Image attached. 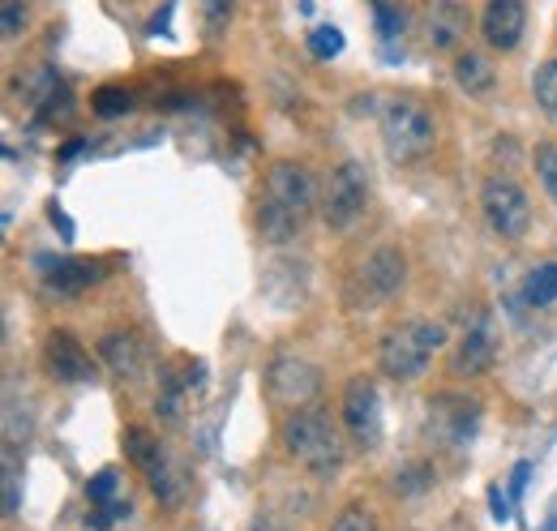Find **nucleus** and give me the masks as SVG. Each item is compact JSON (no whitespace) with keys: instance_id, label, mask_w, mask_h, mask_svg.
Instances as JSON below:
<instances>
[{"instance_id":"ddd939ff","label":"nucleus","mask_w":557,"mask_h":531,"mask_svg":"<svg viewBox=\"0 0 557 531\" xmlns=\"http://www.w3.org/2000/svg\"><path fill=\"white\" fill-rule=\"evenodd\" d=\"M44 270V287L52 292V296H82L86 287H95L99 283V262H90V258H44L39 262Z\"/></svg>"},{"instance_id":"0eeeda50","label":"nucleus","mask_w":557,"mask_h":531,"mask_svg":"<svg viewBox=\"0 0 557 531\" xmlns=\"http://www.w3.org/2000/svg\"><path fill=\"white\" fill-rule=\"evenodd\" d=\"M481 210H485L488 227L506 240H519L532 227V198L523 194L515 176H488L481 189Z\"/></svg>"},{"instance_id":"4468645a","label":"nucleus","mask_w":557,"mask_h":531,"mask_svg":"<svg viewBox=\"0 0 557 531\" xmlns=\"http://www.w3.org/2000/svg\"><path fill=\"white\" fill-rule=\"evenodd\" d=\"M523 26H528L523 0H493L485 9V17H481L488 48H497V52H515L519 39H523Z\"/></svg>"},{"instance_id":"39448f33","label":"nucleus","mask_w":557,"mask_h":531,"mask_svg":"<svg viewBox=\"0 0 557 531\" xmlns=\"http://www.w3.org/2000/svg\"><path fill=\"white\" fill-rule=\"evenodd\" d=\"M364 210H369V172L364 163L344 159L322 189V219L331 232H348L364 219Z\"/></svg>"},{"instance_id":"7ed1b4c3","label":"nucleus","mask_w":557,"mask_h":531,"mask_svg":"<svg viewBox=\"0 0 557 531\" xmlns=\"http://www.w3.org/2000/svg\"><path fill=\"white\" fill-rule=\"evenodd\" d=\"M442 347H446V326H437V322H399V326H391L382 334L377 365L395 382H417Z\"/></svg>"},{"instance_id":"412c9836","label":"nucleus","mask_w":557,"mask_h":531,"mask_svg":"<svg viewBox=\"0 0 557 531\" xmlns=\"http://www.w3.org/2000/svg\"><path fill=\"white\" fill-rule=\"evenodd\" d=\"M90 108H95V116L112 121V116H125V112L134 108V95H129L125 86H99V90L90 95Z\"/></svg>"},{"instance_id":"1a4fd4ad","label":"nucleus","mask_w":557,"mask_h":531,"mask_svg":"<svg viewBox=\"0 0 557 531\" xmlns=\"http://www.w3.org/2000/svg\"><path fill=\"white\" fill-rule=\"evenodd\" d=\"M44 365L61 386H90L95 382V360L70 331H52L44 343Z\"/></svg>"},{"instance_id":"6e6552de","label":"nucleus","mask_w":557,"mask_h":531,"mask_svg":"<svg viewBox=\"0 0 557 531\" xmlns=\"http://www.w3.org/2000/svg\"><path fill=\"white\" fill-rule=\"evenodd\" d=\"M339 416H344V429L360 450H373L382 442V398H377V386L369 378H351L344 386Z\"/></svg>"},{"instance_id":"473e14b6","label":"nucleus","mask_w":557,"mask_h":531,"mask_svg":"<svg viewBox=\"0 0 557 531\" xmlns=\"http://www.w3.org/2000/svg\"><path fill=\"white\" fill-rule=\"evenodd\" d=\"M545 531H557V523H549V528H545Z\"/></svg>"},{"instance_id":"f03ea898","label":"nucleus","mask_w":557,"mask_h":531,"mask_svg":"<svg viewBox=\"0 0 557 531\" xmlns=\"http://www.w3.org/2000/svg\"><path fill=\"white\" fill-rule=\"evenodd\" d=\"M278 437H283L287 459L309 467L313 476H335V471L344 467V459H348L344 433H339V424L331 420V411H322V407L287 411L283 424H278Z\"/></svg>"},{"instance_id":"b1692460","label":"nucleus","mask_w":557,"mask_h":531,"mask_svg":"<svg viewBox=\"0 0 557 531\" xmlns=\"http://www.w3.org/2000/svg\"><path fill=\"white\" fill-rule=\"evenodd\" d=\"M532 163H536L541 189L557 201V141H541V146H536V155H532Z\"/></svg>"},{"instance_id":"a878e982","label":"nucleus","mask_w":557,"mask_h":531,"mask_svg":"<svg viewBox=\"0 0 557 531\" xmlns=\"http://www.w3.org/2000/svg\"><path fill=\"white\" fill-rule=\"evenodd\" d=\"M309 52H313V57H322V61H331V57H339V52H344V35H339L335 26H318V30L309 35Z\"/></svg>"},{"instance_id":"cd10ccee","label":"nucleus","mask_w":557,"mask_h":531,"mask_svg":"<svg viewBox=\"0 0 557 531\" xmlns=\"http://www.w3.org/2000/svg\"><path fill=\"white\" fill-rule=\"evenodd\" d=\"M22 26H26V4L4 0V4H0V35H4V39H17Z\"/></svg>"},{"instance_id":"f8f14e48","label":"nucleus","mask_w":557,"mask_h":531,"mask_svg":"<svg viewBox=\"0 0 557 531\" xmlns=\"http://www.w3.org/2000/svg\"><path fill=\"white\" fill-rule=\"evenodd\" d=\"M99 356H103V365H108L121 382H141V378H146L150 351H146V343H141L134 331H108L99 338Z\"/></svg>"},{"instance_id":"2eb2a0df","label":"nucleus","mask_w":557,"mask_h":531,"mask_svg":"<svg viewBox=\"0 0 557 531\" xmlns=\"http://www.w3.org/2000/svg\"><path fill=\"white\" fill-rule=\"evenodd\" d=\"M146 484H150V493H154L163 506H181L185 493H189V471L163 450L154 464L146 467Z\"/></svg>"},{"instance_id":"aec40b11","label":"nucleus","mask_w":557,"mask_h":531,"mask_svg":"<svg viewBox=\"0 0 557 531\" xmlns=\"http://www.w3.org/2000/svg\"><path fill=\"white\" fill-rule=\"evenodd\" d=\"M125 450H129V459L146 471V467L154 464V459H159L168 446H163V442H159L150 429H125Z\"/></svg>"},{"instance_id":"9b49d317","label":"nucleus","mask_w":557,"mask_h":531,"mask_svg":"<svg viewBox=\"0 0 557 531\" xmlns=\"http://www.w3.org/2000/svg\"><path fill=\"white\" fill-rule=\"evenodd\" d=\"M493 360H497V331H493L488 313H481V318L463 331V338H459V347H455V356H450V369H455L459 378H476V373H485Z\"/></svg>"},{"instance_id":"a211bd4d","label":"nucleus","mask_w":557,"mask_h":531,"mask_svg":"<svg viewBox=\"0 0 557 531\" xmlns=\"http://www.w3.org/2000/svg\"><path fill=\"white\" fill-rule=\"evenodd\" d=\"M523 300L536 305V309L554 305L557 300V262H541L532 274H528V283H523Z\"/></svg>"},{"instance_id":"393cba45","label":"nucleus","mask_w":557,"mask_h":531,"mask_svg":"<svg viewBox=\"0 0 557 531\" xmlns=\"http://www.w3.org/2000/svg\"><path fill=\"white\" fill-rule=\"evenodd\" d=\"M331 531H377V519H373V510H369V506L351 502V506H344V510L335 515Z\"/></svg>"},{"instance_id":"423d86ee","label":"nucleus","mask_w":557,"mask_h":531,"mask_svg":"<svg viewBox=\"0 0 557 531\" xmlns=\"http://www.w3.org/2000/svg\"><path fill=\"white\" fill-rule=\"evenodd\" d=\"M267 395L287 411H300L322 395V369L300 351H283L267 369Z\"/></svg>"},{"instance_id":"4be33fe9","label":"nucleus","mask_w":557,"mask_h":531,"mask_svg":"<svg viewBox=\"0 0 557 531\" xmlns=\"http://www.w3.org/2000/svg\"><path fill=\"white\" fill-rule=\"evenodd\" d=\"M532 90H536L541 112L557 125V61H545V65L532 73Z\"/></svg>"},{"instance_id":"c85d7f7f","label":"nucleus","mask_w":557,"mask_h":531,"mask_svg":"<svg viewBox=\"0 0 557 531\" xmlns=\"http://www.w3.org/2000/svg\"><path fill=\"white\" fill-rule=\"evenodd\" d=\"M4 515H17V459L13 450H4Z\"/></svg>"},{"instance_id":"6ab92c4d","label":"nucleus","mask_w":557,"mask_h":531,"mask_svg":"<svg viewBox=\"0 0 557 531\" xmlns=\"http://www.w3.org/2000/svg\"><path fill=\"white\" fill-rule=\"evenodd\" d=\"M116 493H121V471H116V467H103V471L90 476V484H86V497H90L95 510H112V506H121Z\"/></svg>"},{"instance_id":"7c9ffc66","label":"nucleus","mask_w":557,"mask_h":531,"mask_svg":"<svg viewBox=\"0 0 557 531\" xmlns=\"http://www.w3.org/2000/svg\"><path fill=\"white\" fill-rule=\"evenodd\" d=\"M249 531H292L278 515H258L253 523H249Z\"/></svg>"},{"instance_id":"2f4dec72","label":"nucleus","mask_w":557,"mask_h":531,"mask_svg":"<svg viewBox=\"0 0 557 531\" xmlns=\"http://www.w3.org/2000/svg\"><path fill=\"white\" fill-rule=\"evenodd\" d=\"M488 506H493V515H497V519H510V506H506V497H502L497 489H488Z\"/></svg>"},{"instance_id":"c756f323","label":"nucleus","mask_w":557,"mask_h":531,"mask_svg":"<svg viewBox=\"0 0 557 531\" xmlns=\"http://www.w3.org/2000/svg\"><path fill=\"white\" fill-rule=\"evenodd\" d=\"M528 476H532V464L515 467V476H510V497H515V502L523 497V489H528Z\"/></svg>"},{"instance_id":"f3484780","label":"nucleus","mask_w":557,"mask_h":531,"mask_svg":"<svg viewBox=\"0 0 557 531\" xmlns=\"http://www.w3.org/2000/svg\"><path fill=\"white\" fill-rule=\"evenodd\" d=\"M463 39V17L455 4H433L429 9V44L433 48H455Z\"/></svg>"},{"instance_id":"5701e85b","label":"nucleus","mask_w":557,"mask_h":531,"mask_svg":"<svg viewBox=\"0 0 557 531\" xmlns=\"http://www.w3.org/2000/svg\"><path fill=\"white\" fill-rule=\"evenodd\" d=\"M429 484H433V471H429L424 464H408L395 471V484H391V489H395L399 497H417V493H424Z\"/></svg>"},{"instance_id":"20e7f679","label":"nucleus","mask_w":557,"mask_h":531,"mask_svg":"<svg viewBox=\"0 0 557 531\" xmlns=\"http://www.w3.org/2000/svg\"><path fill=\"white\" fill-rule=\"evenodd\" d=\"M386 155L395 163H417L420 155L433 150V116L420 108L417 99H391L377 116Z\"/></svg>"},{"instance_id":"9d476101","label":"nucleus","mask_w":557,"mask_h":531,"mask_svg":"<svg viewBox=\"0 0 557 531\" xmlns=\"http://www.w3.org/2000/svg\"><path fill=\"white\" fill-rule=\"evenodd\" d=\"M360 283H364V292H369L373 300L399 296L404 283H408V258H404V249H399V245H377V249L369 254L364 270H360Z\"/></svg>"},{"instance_id":"dca6fc26","label":"nucleus","mask_w":557,"mask_h":531,"mask_svg":"<svg viewBox=\"0 0 557 531\" xmlns=\"http://www.w3.org/2000/svg\"><path fill=\"white\" fill-rule=\"evenodd\" d=\"M455 82H459L468 95H488L493 82H497V73H493L488 57H481V52H459V61H455Z\"/></svg>"},{"instance_id":"bb28decb","label":"nucleus","mask_w":557,"mask_h":531,"mask_svg":"<svg viewBox=\"0 0 557 531\" xmlns=\"http://www.w3.org/2000/svg\"><path fill=\"white\" fill-rule=\"evenodd\" d=\"M373 17H377V30H382V39L391 44V39H399V30H404V9H395V4H386V0H377L373 4Z\"/></svg>"},{"instance_id":"f257e3e1","label":"nucleus","mask_w":557,"mask_h":531,"mask_svg":"<svg viewBox=\"0 0 557 531\" xmlns=\"http://www.w3.org/2000/svg\"><path fill=\"white\" fill-rule=\"evenodd\" d=\"M318 210V181L305 163L296 159H275L262 176L258 194V232L271 245H287L305 232L309 214Z\"/></svg>"}]
</instances>
